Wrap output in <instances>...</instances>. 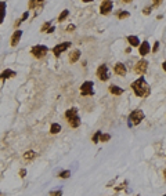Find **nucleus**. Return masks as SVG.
I'll return each instance as SVG.
<instances>
[{"mask_svg":"<svg viewBox=\"0 0 166 196\" xmlns=\"http://www.w3.org/2000/svg\"><path fill=\"white\" fill-rule=\"evenodd\" d=\"M131 89H133V91L137 97H148L151 93L150 86L147 84V82L144 80V78H140L138 80H136V82H133Z\"/></svg>","mask_w":166,"mask_h":196,"instance_id":"nucleus-1","label":"nucleus"},{"mask_svg":"<svg viewBox=\"0 0 166 196\" xmlns=\"http://www.w3.org/2000/svg\"><path fill=\"white\" fill-rule=\"evenodd\" d=\"M65 117H67L68 123L71 127H79L80 126V119H79L78 116V109L76 108H71V109H68L67 112H65Z\"/></svg>","mask_w":166,"mask_h":196,"instance_id":"nucleus-2","label":"nucleus"},{"mask_svg":"<svg viewBox=\"0 0 166 196\" xmlns=\"http://www.w3.org/2000/svg\"><path fill=\"white\" fill-rule=\"evenodd\" d=\"M30 52H32V55L35 58L40 59L48 52V48L46 46H43V44H36V46H33L32 48H30Z\"/></svg>","mask_w":166,"mask_h":196,"instance_id":"nucleus-3","label":"nucleus"},{"mask_svg":"<svg viewBox=\"0 0 166 196\" xmlns=\"http://www.w3.org/2000/svg\"><path fill=\"white\" fill-rule=\"evenodd\" d=\"M143 119H144V112H143V111H140V109L133 111V112L130 113V116H129L130 126H133V124H140L141 122H143Z\"/></svg>","mask_w":166,"mask_h":196,"instance_id":"nucleus-4","label":"nucleus"},{"mask_svg":"<svg viewBox=\"0 0 166 196\" xmlns=\"http://www.w3.org/2000/svg\"><path fill=\"white\" fill-rule=\"evenodd\" d=\"M97 76H98V79L102 80V82L108 80L109 79V76H108V66H107V65H100L98 69H97Z\"/></svg>","mask_w":166,"mask_h":196,"instance_id":"nucleus-5","label":"nucleus"},{"mask_svg":"<svg viewBox=\"0 0 166 196\" xmlns=\"http://www.w3.org/2000/svg\"><path fill=\"white\" fill-rule=\"evenodd\" d=\"M80 93H82V95H93V94H94L93 83L91 82H85L80 86Z\"/></svg>","mask_w":166,"mask_h":196,"instance_id":"nucleus-6","label":"nucleus"},{"mask_svg":"<svg viewBox=\"0 0 166 196\" xmlns=\"http://www.w3.org/2000/svg\"><path fill=\"white\" fill-rule=\"evenodd\" d=\"M71 47V43L69 41H65V43H60V44H57L54 48H53V52H54V55L55 57H60L61 55V52H64L67 48Z\"/></svg>","mask_w":166,"mask_h":196,"instance_id":"nucleus-7","label":"nucleus"},{"mask_svg":"<svg viewBox=\"0 0 166 196\" xmlns=\"http://www.w3.org/2000/svg\"><path fill=\"white\" fill-rule=\"evenodd\" d=\"M147 68H148V62L145 61V59H141V61H138L136 66H134V71H136V73H138V75H144Z\"/></svg>","mask_w":166,"mask_h":196,"instance_id":"nucleus-8","label":"nucleus"},{"mask_svg":"<svg viewBox=\"0 0 166 196\" xmlns=\"http://www.w3.org/2000/svg\"><path fill=\"white\" fill-rule=\"evenodd\" d=\"M112 2H109V0H107V2H102L101 3V7H100V13L102 14V15H107V14L111 13V10H112Z\"/></svg>","mask_w":166,"mask_h":196,"instance_id":"nucleus-9","label":"nucleus"},{"mask_svg":"<svg viewBox=\"0 0 166 196\" xmlns=\"http://www.w3.org/2000/svg\"><path fill=\"white\" fill-rule=\"evenodd\" d=\"M21 36H22V30H19V29H15V32H14V33H13V36H11V40H10V41H11V43H10V44H11L13 47H15L17 44L19 43V40H21Z\"/></svg>","mask_w":166,"mask_h":196,"instance_id":"nucleus-10","label":"nucleus"},{"mask_svg":"<svg viewBox=\"0 0 166 196\" xmlns=\"http://www.w3.org/2000/svg\"><path fill=\"white\" fill-rule=\"evenodd\" d=\"M113 71H115L116 75L124 76L126 75V66H124L122 62H118V64H115V66H113Z\"/></svg>","mask_w":166,"mask_h":196,"instance_id":"nucleus-11","label":"nucleus"},{"mask_svg":"<svg viewBox=\"0 0 166 196\" xmlns=\"http://www.w3.org/2000/svg\"><path fill=\"white\" fill-rule=\"evenodd\" d=\"M17 73L14 72V71H11V69H4L2 73H0V79L2 80H7V79H10V78H14Z\"/></svg>","mask_w":166,"mask_h":196,"instance_id":"nucleus-12","label":"nucleus"},{"mask_svg":"<svg viewBox=\"0 0 166 196\" xmlns=\"http://www.w3.org/2000/svg\"><path fill=\"white\" fill-rule=\"evenodd\" d=\"M150 43L148 41H143V43L140 44V48H138V52H140L141 55H147L148 52H150Z\"/></svg>","mask_w":166,"mask_h":196,"instance_id":"nucleus-13","label":"nucleus"},{"mask_svg":"<svg viewBox=\"0 0 166 196\" xmlns=\"http://www.w3.org/2000/svg\"><path fill=\"white\" fill-rule=\"evenodd\" d=\"M6 8H7V4H6V3H4V2H0V25H2L3 21H4Z\"/></svg>","mask_w":166,"mask_h":196,"instance_id":"nucleus-14","label":"nucleus"},{"mask_svg":"<svg viewBox=\"0 0 166 196\" xmlns=\"http://www.w3.org/2000/svg\"><path fill=\"white\" fill-rule=\"evenodd\" d=\"M79 57H80V51H79V50L72 51L71 54H69V62H71V64H74V62H76L79 59Z\"/></svg>","mask_w":166,"mask_h":196,"instance_id":"nucleus-15","label":"nucleus"},{"mask_svg":"<svg viewBox=\"0 0 166 196\" xmlns=\"http://www.w3.org/2000/svg\"><path fill=\"white\" fill-rule=\"evenodd\" d=\"M127 41L134 47H138V44H140V40L137 36H127Z\"/></svg>","mask_w":166,"mask_h":196,"instance_id":"nucleus-16","label":"nucleus"},{"mask_svg":"<svg viewBox=\"0 0 166 196\" xmlns=\"http://www.w3.org/2000/svg\"><path fill=\"white\" fill-rule=\"evenodd\" d=\"M35 157H36V152L35 150H28V152L24 153V159L25 160H32Z\"/></svg>","mask_w":166,"mask_h":196,"instance_id":"nucleus-17","label":"nucleus"},{"mask_svg":"<svg viewBox=\"0 0 166 196\" xmlns=\"http://www.w3.org/2000/svg\"><path fill=\"white\" fill-rule=\"evenodd\" d=\"M61 131V126L58 124V123H53L51 124V127H50V133L51 134H57V133H60Z\"/></svg>","mask_w":166,"mask_h":196,"instance_id":"nucleus-18","label":"nucleus"},{"mask_svg":"<svg viewBox=\"0 0 166 196\" xmlns=\"http://www.w3.org/2000/svg\"><path fill=\"white\" fill-rule=\"evenodd\" d=\"M109 91L112 94H115V95H120V94L123 93V90L119 89V87H116V86H109Z\"/></svg>","mask_w":166,"mask_h":196,"instance_id":"nucleus-19","label":"nucleus"},{"mask_svg":"<svg viewBox=\"0 0 166 196\" xmlns=\"http://www.w3.org/2000/svg\"><path fill=\"white\" fill-rule=\"evenodd\" d=\"M43 4V2H39V0H30L28 3V8H35V7H39Z\"/></svg>","mask_w":166,"mask_h":196,"instance_id":"nucleus-20","label":"nucleus"},{"mask_svg":"<svg viewBox=\"0 0 166 196\" xmlns=\"http://www.w3.org/2000/svg\"><path fill=\"white\" fill-rule=\"evenodd\" d=\"M68 15H69V11H68V10H64V11H62L60 15H58V22H62V21H65V18H67Z\"/></svg>","mask_w":166,"mask_h":196,"instance_id":"nucleus-21","label":"nucleus"},{"mask_svg":"<svg viewBox=\"0 0 166 196\" xmlns=\"http://www.w3.org/2000/svg\"><path fill=\"white\" fill-rule=\"evenodd\" d=\"M58 177H60V178H64V180H67V178L71 177V171H69V170H64V171H61V173L58 174Z\"/></svg>","mask_w":166,"mask_h":196,"instance_id":"nucleus-22","label":"nucleus"},{"mask_svg":"<svg viewBox=\"0 0 166 196\" xmlns=\"http://www.w3.org/2000/svg\"><path fill=\"white\" fill-rule=\"evenodd\" d=\"M28 15H29V14H28V11H25V13L22 14V17H21V19L18 21V22H15V24H14V26H15V28H18V26L21 25V22H24V21H25V19L28 18Z\"/></svg>","mask_w":166,"mask_h":196,"instance_id":"nucleus-23","label":"nucleus"},{"mask_svg":"<svg viewBox=\"0 0 166 196\" xmlns=\"http://www.w3.org/2000/svg\"><path fill=\"white\" fill-rule=\"evenodd\" d=\"M50 28H51V22H44L40 30H42V32H47V30L50 29Z\"/></svg>","mask_w":166,"mask_h":196,"instance_id":"nucleus-24","label":"nucleus"},{"mask_svg":"<svg viewBox=\"0 0 166 196\" xmlns=\"http://www.w3.org/2000/svg\"><path fill=\"white\" fill-rule=\"evenodd\" d=\"M109 138H111L109 134H101V135H100V141H102V142H107Z\"/></svg>","mask_w":166,"mask_h":196,"instance_id":"nucleus-25","label":"nucleus"},{"mask_svg":"<svg viewBox=\"0 0 166 196\" xmlns=\"http://www.w3.org/2000/svg\"><path fill=\"white\" fill-rule=\"evenodd\" d=\"M100 135H101V131H97V133H96V134H94V135H93L91 141H93V142H94V144H96V142H98V138H100Z\"/></svg>","mask_w":166,"mask_h":196,"instance_id":"nucleus-26","label":"nucleus"},{"mask_svg":"<svg viewBox=\"0 0 166 196\" xmlns=\"http://www.w3.org/2000/svg\"><path fill=\"white\" fill-rule=\"evenodd\" d=\"M119 19H123V18H127V17H130V14L127 13V11H122V13H119Z\"/></svg>","mask_w":166,"mask_h":196,"instance_id":"nucleus-27","label":"nucleus"},{"mask_svg":"<svg viewBox=\"0 0 166 196\" xmlns=\"http://www.w3.org/2000/svg\"><path fill=\"white\" fill-rule=\"evenodd\" d=\"M50 196H62V191H53L50 192Z\"/></svg>","mask_w":166,"mask_h":196,"instance_id":"nucleus-28","label":"nucleus"},{"mask_svg":"<svg viewBox=\"0 0 166 196\" xmlns=\"http://www.w3.org/2000/svg\"><path fill=\"white\" fill-rule=\"evenodd\" d=\"M19 177H21V178H25V177H26V170H25V169H21V170H19Z\"/></svg>","mask_w":166,"mask_h":196,"instance_id":"nucleus-29","label":"nucleus"},{"mask_svg":"<svg viewBox=\"0 0 166 196\" xmlns=\"http://www.w3.org/2000/svg\"><path fill=\"white\" fill-rule=\"evenodd\" d=\"M151 8L152 7H145V8L143 10V13L145 14V15H148V14H151Z\"/></svg>","mask_w":166,"mask_h":196,"instance_id":"nucleus-30","label":"nucleus"},{"mask_svg":"<svg viewBox=\"0 0 166 196\" xmlns=\"http://www.w3.org/2000/svg\"><path fill=\"white\" fill-rule=\"evenodd\" d=\"M158 48H159V43L157 41V43L154 44V47H152V52H157V51H158Z\"/></svg>","mask_w":166,"mask_h":196,"instance_id":"nucleus-31","label":"nucleus"},{"mask_svg":"<svg viewBox=\"0 0 166 196\" xmlns=\"http://www.w3.org/2000/svg\"><path fill=\"white\" fill-rule=\"evenodd\" d=\"M67 30H68V32H74V30H75V25H72V24H71V25H68Z\"/></svg>","mask_w":166,"mask_h":196,"instance_id":"nucleus-32","label":"nucleus"},{"mask_svg":"<svg viewBox=\"0 0 166 196\" xmlns=\"http://www.w3.org/2000/svg\"><path fill=\"white\" fill-rule=\"evenodd\" d=\"M54 30H55V28H54V26H51V28H50V29H48V30H47V32H48V33H51V32H54Z\"/></svg>","mask_w":166,"mask_h":196,"instance_id":"nucleus-33","label":"nucleus"},{"mask_svg":"<svg viewBox=\"0 0 166 196\" xmlns=\"http://www.w3.org/2000/svg\"><path fill=\"white\" fill-rule=\"evenodd\" d=\"M162 68H163V69H165V72H166V61L163 62V64H162Z\"/></svg>","mask_w":166,"mask_h":196,"instance_id":"nucleus-34","label":"nucleus"},{"mask_svg":"<svg viewBox=\"0 0 166 196\" xmlns=\"http://www.w3.org/2000/svg\"><path fill=\"white\" fill-rule=\"evenodd\" d=\"M163 176H165V178H166V170L163 171Z\"/></svg>","mask_w":166,"mask_h":196,"instance_id":"nucleus-35","label":"nucleus"},{"mask_svg":"<svg viewBox=\"0 0 166 196\" xmlns=\"http://www.w3.org/2000/svg\"><path fill=\"white\" fill-rule=\"evenodd\" d=\"M163 196H166V195H163Z\"/></svg>","mask_w":166,"mask_h":196,"instance_id":"nucleus-36","label":"nucleus"},{"mask_svg":"<svg viewBox=\"0 0 166 196\" xmlns=\"http://www.w3.org/2000/svg\"><path fill=\"white\" fill-rule=\"evenodd\" d=\"M0 195H2V193H0Z\"/></svg>","mask_w":166,"mask_h":196,"instance_id":"nucleus-37","label":"nucleus"}]
</instances>
